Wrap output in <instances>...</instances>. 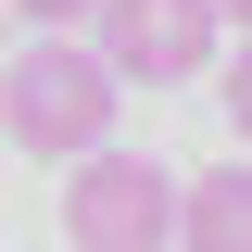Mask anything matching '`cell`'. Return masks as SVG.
I'll use <instances>...</instances> for the list:
<instances>
[{
    "instance_id": "3",
    "label": "cell",
    "mask_w": 252,
    "mask_h": 252,
    "mask_svg": "<svg viewBox=\"0 0 252 252\" xmlns=\"http://www.w3.org/2000/svg\"><path fill=\"white\" fill-rule=\"evenodd\" d=\"M227 26H240L227 0H101V51L126 63V89H177V76H202Z\"/></svg>"
},
{
    "instance_id": "6",
    "label": "cell",
    "mask_w": 252,
    "mask_h": 252,
    "mask_svg": "<svg viewBox=\"0 0 252 252\" xmlns=\"http://www.w3.org/2000/svg\"><path fill=\"white\" fill-rule=\"evenodd\" d=\"M227 126L252 139V51H227Z\"/></svg>"
},
{
    "instance_id": "7",
    "label": "cell",
    "mask_w": 252,
    "mask_h": 252,
    "mask_svg": "<svg viewBox=\"0 0 252 252\" xmlns=\"http://www.w3.org/2000/svg\"><path fill=\"white\" fill-rule=\"evenodd\" d=\"M227 13H240V26H252V0H227Z\"/></svg>"
},
{
    "instance_id": "1",
    "label": "cell",
    "mask_w": 252,
    "mask_h": 252,
    "mask_svg": "<svg viewBox=\"0 0 252 252\" xmlns=\"http://www.w3.org/2000/svg\"><path fill=\"white\" fill-rule=\"evenodd\" d=\"M114 89H126V63L101 51V26H26V51L0 76V126H13V152L76 164L114 139Z\"/></svg>"
},
{
    "instance_id": "2",
    "label": "cell",
    "mask_w": 252,
    "mask_h": 252,
    "mask_svg": "<svg viewBox=\"0 0 252 252\" xmlns=\"http://www.w3.org/2000/svg\"><path fill=\"white\" fill-rule=\"evenodd\" d=\"M63 240L76 252H164V240H189V189L164 177L152 152H76L63 164Z\"/></svg>"
},
{
    "instance_id": "5",
    "label": "cell",
    "mask_w": 252,
    "mask_h": 252,
    "mask_svg": "<svg viewBox=\"0 0 252 252\" xmlns=\"http://www.w3.org/2000/svg\"><path fill=\"white\" fill-rule=\"evenodd\" d=\"M26 26H101V0H13Z\"/></svg>"
},
{
    "instance_id": "4",
    "label": "cell",
    "mask_w": 252,
    "mask_h": 252,
    "mask_svg": "<svg viewBox=\"0 0 252 252\" xmlns=\"http://www.w3.org/2000/svg\"><path fill=\"white\" fill-rule=\"evenodd\" d=\"M189 252H252V164L189 177Z\"/></svg>"
}]
</instances>
